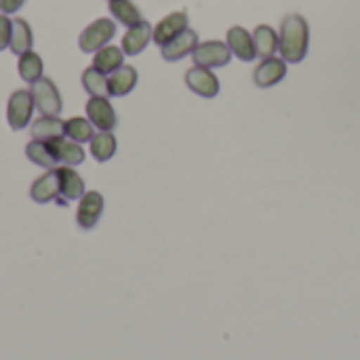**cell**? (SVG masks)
Returning <instances> with one entry per match:
<instances>
[{"label": "cell", "mask_w": 360, "mask_h": 360, "mask_svg": "<svg viewBox=\"0 0 360 360\" xmlns=\"http://www.w3.org/2000/svg\"><path fill=\"white\" fill-rule=\"evenodd\" d=\"M308 44H310V27L308 21L291 13L283 19L281 23V34H278V51L287 63H300L308 55Z\"/></svg>", "instance_id": "obj_1"}, {"label": "cell", "mask_w": 360, "mask_h": 360, "mask_svg": "<svg viewBox=\"0 0 360 360\" xmlns=\"http://www.w3.org/2000/svg\"><path fill=\"white\" fill-rule=\"evenodd\" d=\"M114 36H116V23L108 17H99L80 32L78 46L82 53H97L99 49L110 44Z\"/></svg>", "instance_id": "obj_2"}, {"label": "cell", "mask_w": 360, "mask_h": 360, "mask_svg": "<svg viewBox=\"0 0 360 360\" xmlns=\"http://www.w3.org/2000/svg\"><path fill=\"white\" fill-rule=\"evenodd\" d=\"M34 108H36V103H34L32 91H27V89L13 91L11 97H8V103H6V120H8V127L13 131L25 129L32 122Z\"/></svg>", "instance_id": "obj_3"}, {"label": "cell", "mask_w": 360, "mask_h": 360, "mask_svg": "<svg viewBox=\"0 0 360 360\" xmlns=\"http://www.w3.org/2000/svg\"><path fill=\"white\" fill-rule=\"evenodd\" d=\"M32 97H34V103H36V110L40 112V116H59L61 114V95H59V89L57 84L42 76L38 78L36 82H32Z\"/></svg>", "instance_id": "obj_4"}, {"label": "cell", "mask_w": 360, "mask_h": 360, "mask_svg": "<svg viewBox=\"0 0 360 360\" xmlns=\"http://www.w3.org/2000/svg\"><path fill=\"white\" fill-rule=\"evenodd\" d=\"M192 59L196 65L200 68H224L230 63L232 59V51L226 42L221 40H207V42H198V46L192 53Z\"/></svg>", "instance_id": "obj_5"}, {"label": "cell", "mask_w": 360, "mask_h": 360, "mask_svg": "<svg viewBox=\"0 0 360 360\" xmlns=\"http://www.w3.org/2000/svg\"><path fill=\"white\" fill-rule=\"evenodd\" d=\"M57 181H59V196L55 198L57 205H68L70 200H80L84 194V179L78 175V171L70 165H61L55 169Z\"/></svg>", "instance_id": "obj_6"}, {"label": "cell", "mask_w": 360, "mask_h": 360, "mask_svg": "<svg viewBox=\"0 0 360 360\" xmlns=\"http://www.w3.org/2000/svg\"><path fill=\"white\" fill-rule=\"evenodd\" d=\"M103 196L97 190H89L82 194V198L78 200V209H76V224L80 230H93L97 226V221L103 215Z\"/></svg>", "instance_id": "obj_7"}, {"label": "cell", "mask_w": 360, "mask_h": 360, "mask_svg": "<svg viewBox=\"0 0 360 360\" xmlns=\"http://www.w3.org/2000/svg\"><path fill=\"white\" fill-rule=\"evenodd\" d=\"M84 110H86V118L93 122L95 129H99V131L116 129L118 116H116V110H114V105L110 103L108 97H89Z\"/></svg>", "instance_id": "obj_8"}, {"label": "cell", "mask_w": 360, "mask_h": 360, "mask_svg": "<svg viewBox=\"0 0 360 360\" xmlns=\"http://www.w3.org/2000/svg\"><path fill=\"white\" fill-rule=\"evenodd\" d=\"M186 84L192 93L207 97V99H213L219 93V78L209 68H200V65L190 68L186 72Z\"/></svg>", "instance_id": "obj_9"}, {"label": "cell", "mask_w": 360, "mask_h": 360, "mask_svg": "<svg viewBox=\"0 0 360 360\" xmlns=\"http://www.w3.org/2000/svg\"><path fill=\"white\" fill-rule=\"evenodd\" d=\"M287 76V61L283 57H266L253 70V82L259 89H270Z\"/></svg>", "instance_id": "obj_10"}, {"label": "cell", "mask_w": 360, "mask_h": 360, "mask_svg": "<svg viewBox=\"0 0 360 360\" xmlns=\"http://www.w3.org/2000/svg\"><path fill=\"white\" fill-rule=\"evenodd\" d=\"M188 27V13L186 11H175L167 17H162L154 30H152V40L158 44V46H165L169 40H173L177 34H181L184 30Z\"/></svg>", "instance_id": "obj_11"}, {"label": "cell", "mask_w": 360, "mask_h": 360, "mask_svg": "<svg viewBox=\"0 0 360 360\" xmlns=\"http://www.w3.org/2000/svg\"><path fill=\"white\" fill-rule=\"evenodd\" d=\"M196 46H198V34H196V30L186 27L181 34H177L173 40H169L165 46H160V53H162L165 61H179V59L192 55Z\"/></svg>", "instance_id": "obj_12"}, {"label": "cell", "mask_w": 360, "mask_h": 360, "mask_svg": "<svg viewBox=\"0 0 360 360\" xmlns=\"http://www.w3.org/2000/svg\"><path fill=\"white\" fill-rule=\"evenodd\" d=\"M152 30H154V27H152L146 19L139 21L137 25L129 27L127 34L122 36V42H120V49L124 51V55H129V57L139 55V53L150 44V40H152Z\"/></svg>", "instance_id": "obj_13"}, {"label": "cell", "mask_w": 360, "mask_h": 360, "mask_svg": "<svg viewBox=\"0 0 360 360\" xmlns=\"http://www.w3.org/2000/svg\"><path fill=\"white\" fill-rule=\"evenodd\" d=\"M226 40H228L226 44L230 46L232 55H236L238 59H243V61H253V59L257 57V53H255V42H253V34H249L245 27H240V25L230 27Z\"/></svg>", "instance_id": "obj_14"}, {"label": "cell", "mask_w": 360, "mask_h": 360, "mask_svg": "<svg viewBox=\"0 0 360 360\" xmlns=\"http://www.w3.org/2000/svg\"><path fill=\"white\" fill-rule=\"evenodd\" d=\"M30 196L38 205H46V202H51V200H55L59 196V181H57L55 169H49L44 175H40L38 179L32 181Z\"/></svg>", "instance_id": "obj_15"}, {"label": "cell", "mask_w": 360, "mask_h": 360, "mask_svg": "<svg viewBox=\"0 0 360 360\" xmlns=\"http://www.w3.org/2000/svg\"><path fill=\"white\" fill-rule=\"evenodd\" d=\"M108 84H110V97H124L137 84V70L133 65H120L116 72L108 76Z\"/></svg>", "instance_id": "obj_16"}, {"label": "cell", "mask_w": 360, "mask_h": 360, "mask_svg": "<svg viewBox=\"0 0 360 360\" xmlns=\"http://www.w3.org/2000/svg\"><path fill=\"white\" fill-rule=\"evenodd\" d=\"M63 129H65V120H61L59 116H38L36 120H32V139H40V141H53L57 137H63Z\"/></svg>", "instance_id": "obj_17"}, {"label": "cell", "mask_w": 360, "mask_h": 360, "mask_svg": "<svg viewBox=\"0 0 360 360\" xmlns=\"http://www.w3.org/2000/svg\"><path fill=\"white\" fill-rule=\"evenodd\" d=\"M25 156L30 162L42 167V169H57L59 165V158L51 146V141H40V139H32L27 146H25Z\"/></svg>", "instance_id": "obj_18"}, {"label": "cell", "mask_w": 360, "mask_h": 360, "mask_svg": "<svg viewBox=\"0 0 360 360\" xmlns=\"http://www.w3.org/2000/svg\"><path fill=\"white\" fill-rule=\"evenodd\" d=\"M120 65H124V51L120 46L105 44L103 49H99L93 55V68H97L105 76H110L112 72H116Z\"/></svg>", "instance_id": "obj_19"}, {"label": "cell", "mask_w": 360, "mask_h": 360, "mask_svg": "<svg viewBox=\"0 0 360 360\" xmlns=\"http://www.w3.org/2000/svg\"><path fill=\"white\" fill-rule=\"evenodd\" d=\"M32 44H34V34H32L30 23L23 17H15L13 19V32H11V44H8V49L13 51V55L19 57L23 53L32 51Z\"/></svg>", "instance_id": "obj_20"}, {"label": "cell", "mask_w": 360, "mask_h": 360, "mask_svg": "<svg viewBox=\"0 0 360 360\" xmlns=\"http://www.w3.org/2000/svg\"><path fill=\"white\" fill-rule=\"evenodd\" d=\"M51 146H53V150H55L59 162H63V165L76 167V165H82L84 158H86L82 143H76V141H72V139L57 137V139L51 141Z\"/></svg>", "instance_id": "obj_21"}, {"label": "cell", "mask_w": 360, "mask_h": 360, "mask_svg": "<svg viewBox=\"0 0 360 360\" xmlns=\"http://www.w3.org/2000/svg\"><path fill=\"white\" fill-rule=\"evenodd\" d=\"M253 42H255V53L257 57H274L278 51V34L274 27L262 23L253 30Z\"/></svg>", "instance_id": "obj_22"}, {"label": "cell", "mask_w": 360, "mask_h": 360, "mask_svg": "<svg viewBox=\"0 0 360 360\" xmlns=\"http://www.w3.org/2000/svg\"><path fill=\"white\" fill-rule=\"evenodd\" d=\"M108 2H110L108 8H110L112 17H114L118 23H122V25H127V27H133V25H137L139 21H143L141 11H139V6H137L133 0H108Z\"/></svg>", "instance_id": "obj_23"}, {"label": "cell", "mask_w": 360, "mask_h": 360, "mask_svg": "<svg viewBox=\"0 0 360 360\" xmlns=\"http://www.w3.org/2000/svg\"><path fill=\"white\" fill-rule=\"evenodd\" d=\"M63 137L76 141V143H91V139L95 137V127L89 118L82 116H72L65 120V129H63Z\"/></svg>", "instance_id": "obj_24"}, {"label": "cell", "mask_w": 360, "mask_h": 360, "mask_svg": "<svg viewBox=\"0 0 360 360\" xmlns=\"http://www.w3.org/2000/svg\"><path fill=\"white\" fill-rule=\"evenodd\" d=\"M17 70H19V76L21 80L25 82H36L38 78L44 76V63H42V57L34 51H27L23 55H19V61H17Z\"/></svg>", "instance_id": "obj_25"}, {"label": "cell", "mask_w": 360, "mask_h": 360, "mask_svg": "<svg viewBox=\"0 0 360 360\" xmlns=\"http://www.w3.org/2000/svg\"><path fill=\"white\" fill-rule=\"evenodd\" d=\"M82 89L91 97H110L108 76L103 72H99L97 68H93V65L82 70Z\"/></svg>", "instance_id": "obj_26"}, {"label": "cell", "mask_w": 360, "mask_h": 360, "mask_svg": "<svg viewBox=\"0 0 360 360\" xmlns=\"http://www.w3.org/2000/svg\"><path fill=\"white\" fill-rule=\"evenodd\" d=\"M116 148H118V143H116V137L112 135V131H99L91 139V156L97 162H108L116 154Z\"/></svg>", "instance_id": "obj_27"}, {"label": "cell", "mask_w": 360, "mask_h": 360, "mask_svg": "<svg viewBox=\"0 0 360 360\" xmlns=\"http://www.w3.org/2000/svg\"><path fill=\"white\" fill-rule=\"evenodd\" d=\"M11 32H13V19L8 15L0 13V51L8 49L11 44Z\"/></svg>", "instance_id": "obj_28"}, {"label": "cell", "mask_w": 360, "mask_h": 360, "mask_svg": "<svg viewBox=\"0 0 360 360\" xmlns=\"http://www.w3.org/2000/svg\"><path fill=\"white\" fill-rule=\"evenodd\" d=\"M25 0H0V13L2 15H13L15 11H19L23 6Z\"/></svg>", "instance_id": "obj_29"}]
</instances>
